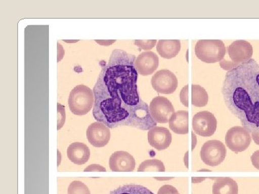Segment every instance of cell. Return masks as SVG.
I'll return each mask as SVG.
<instances>
[{
	"label": "cell",
	"instance_id": "cell-26",
	"mask_svg": "<svg viewBox=\"0 0 259 194\" xmlns=\"http://www.w3.org/2000/svg\"><path fill=\"white\" fill-rule=\"evenodd\" d=\"M189 86L186 85L185 87L182 88L180 93V100L182 105H185V107H189Z\"/></svg>",
	"mask_w": 259,
	"mask_h": 194
},
{
	"label": "cell",
	"instance_id": "cell-10",
	"mask_svg": "<svg viewBox=\"0 0 259 194\" xmlns=\"http://www.w3.org/2000/svg\"><path fill=\"white\" fill-rule=\"evenodd\" d=\"M111 134L109 127L101 122H96L89 126L87 137L89 142L96 148L105 147L110 141Z\"/></svg>",
	"mask_w": 259,
	"mask_h": 194
},
{
	"label": "cell",
	"instance_id": "cell-28",
	"mask_svg": "<svg viewBox=\"0 0 259 194\" xmlns=\"http://www.w3.org/2000/svg\"><path fill=\"white\" fill-rule=\"evenodd\" d=\"M250 160H251V163L253 167L259 170V151H255L253 153L251 157H250Z\"/></svg>",
	"mask_w": 259,
	"mask_h": 194
},
{
	"label": "cell",
	"instance_id": "cell-6",
	"mask_svg": "<svg viewBox=\"0 0 259 194\" xmlns=\"http://www.w3.org/2000/svg\"><path fill=\"white\" fill-rule=\"evenodd\" d=\"M251 142L250 132L241 126H236L228 129L226 136V143L231 151L241 153L248 149Z\"/></svg>",
	"mask_w": 259,
	"mask_h": 194
},
{
	"label": "cell",
	"instance_id": "cell-16",
	"mask_svg": "<svg viewBox=\"0 0 259 194\" xmlns=\"http://www.w3.org/2000/svg\"><path fill=\"white\" fill-rule=\"evenodd\" d=\"M170 129L175 133L187 134L189 132V112L181 110L175 112L169 120Z\"/></svg>",
	"mask_w": 259,
	"mask_h": 194
},
{
	"label": "cell",
	"instance_id": "cell-30",
	"mask_svg": "<svg viewBox=\"0 0 259 194\" xmlns=\"http://www.w3.org/2000/svg\"><path fill=\"white\" fill-rule=\"evenodd\" d=\"M251 133L252 138H253L255 143L259 146V128L255 129Z\"/></svg>",
	"mask_w": 259,
	"mask_h": 194
},
{
	"label": "cell",
	"instance_id": "cell-7",
	"mask_svg": "<svg viewBox=\"0 0 259 194\" xmlns=\"http://www.w3.org/2000/svg\"><path fill=\"white\" fill-rule=\"evenodd\" d=\"M150 114L155 122L165 124L169 122L170 118L175 112L171 102L163 96L153 98L149 107Z\"/></svg>",
	"mask_w": 259,
	"mask_h": 194
},
{
	"label": "cell",
	"instance_id": "cell-32",
	"mask_svg": "<svg viewBox=\"0 0 259 194\" xmlns=\"http://www.w3.org/2000/svg\"><path fill=\"white\" fill-rule=\"evenodd\" d=\"M196 144H197V137L194 132H192V151H194Z\"/></svg>",
	"mask_w": 259,
	"mask_h": 194
},
{
	"label": "cell",
	"instance_id": "cell-4",
	"mask_svg": "<svg viewBox=\"0 0 259 194\" xmlns=\"http://www.w3.org/2000/svg\"><path fill=\"white\" fill-rule=\"evenodd\" d=\"M194 50L196 56L206 64L219 62L226 54L224 42L221 40H199Z\"/></svg>",
	"mask_w": 259,
	"mask_h": 194
},
{
	"label": "cell",
	"instance_id": "cell-24",
	"mask_svg": "<svg viewBox=\"0 0 259 194\" xmlns=\"http://www.w3.org/2000/svg\"><path fill=\"white\" fill-rule=\"evenodd\" d=\"M58 107V130L62 128L66 121V112H65V107L61 104H57Z\"/></svg>",
	"mask_w": 259,
	"mask_h": 194
},
{
	"label": "cell",
	"instance_id": "cell-29",
	"mask_svg": "<svg viewBox=\"0 0 259 194\" xmlns=\"http://www.w3.org/2000/svg\"><path fill=\"white\" fill-rule=\"evenodd\" d=\"M221 66L223 69L229 70L230 71V70L235 69L238 65L235 64V63L229 62V61L225 60L221 62Z\"/></svg>",
	"mask_w": 259,
	"mask_h": 194
},
{
	"label": "cell",
	"instance_id": "cell-13",
	"mask_svg": "<svg viewBox=\"0 0 259 194\" xmlns=\"http://www.w3.org/2000/svg\"><path fill=\"white\" fill-rule=\"evenodd\" d=\"M109 166L112 171L131 172L136 168V161L129 153L117 151L110 156Z\"/></svg>",
	"mask_w": 259,
	"mask_h": 194
},
{
	"label": "cell",
	"instance_id": "cell-9",
	"mask_svg": "<svg viewBox=\"0 0 259 194\" xmlns=\"http://www.w3.org/2000/svg\"><path fill=\"white\" fill-rule=\"evenodd\" d=\"M151 84L154 90L163 94H171L176 91L178 86V79L171 71L161 70L153 75Z\"/></svg>",
	"mask_w": 259,
	"mask_h": 194
},
{
	"label": "cell",
	"instance_id": "cell-20",
	"mask_svg": "<svg viewBox=\"0 0 259 194\" xmlns=\"http://www.w3.org/2000/svg\"><path fill=\"white\" fill-rule=\"evenodd\" d=\"M110 194H154L146 187L141 185H122L110 192Z\"/></svg>",
	"mask_w": 259,
	"mask_h": 194
},
{
	"label": "cell",
	"instance_id": "cell-17",
	"mask_svg": "<svg viewBox=\"0 0 259 194\" xmlns=\"http://www.w3.org/2000/svg\"><path fill=\"white\" fill-rule=\"evenodd\" d=\"M212 194H238V185L236 180L228 177L214 178Z\"/></svg>",
	"mask_w": 259,
	"mask_h": 194
},
{
	"label": "cell",
	"instance_id": "cell-33",
	"mask_svg": "<svg viewBox=\"0 0 259 194\" xmlns=\"http://www.w3.org/2000/svg\"><path fill=\"white\" fill-rule=\"evenodd\" d=\"M205 178H192V182L193 183H200L201 181L204 180Z\"/></svg>",
	"mask_w": 259,
	"mask_h": 194
},
{
	"label": "cell",
	"instance_id": "cell-5",
	"mask_svg": "<svg viewBox=\"0 0 259 194\" xmlns=\"http://www.w3.org/2000/svg\"><path fill=\"white\" fill-rule=\"evenodd\" d=\"M226 146L219 140H209L204 142L200 151L202 161L209 166L215 167L224 161L226 157Z\"/></svg>",
	"mask_w": 259,
	"mask_h": 194
},
{
	"label": "cell",
	"instance_id": "cell-31",
	"mask_svg": "<svg viewBox=\"0 0 259 194\" xmlns=\"http://www.w3.org/2000/svg\"><path fill=\"white\" fill-rule=\"evenodd\" d=\"M116 40H95V42H97V43L100 44L101 45H105V46H109V45H112V43H114Z\"/></svg>",
	"mask_w": 259,
	"mask_h": 194
},
{
	"label": "cell",
	"instance_id": "cell-14",
	"mask_svg": "<svg viewBox=\"0 0 259 194\" xmlns=\"http://www.w3.org/2000/svg\"><path fill=\"white\" fill-rule=\"evenodd\" d=\"M148 140L150 146L161 151L169 147L171 143L172 136L168 129L155 127L148 130Z\"/></svg>",
	"mask_w": 259,
	"mask_h": 194
},
{
	"label": "cell",
	"instance_id": "cell-23",
	"mask_svg": "<svg viewBox=\"0 0 259 194\" xmlns=\"http://www.w3.org/2000/svg\"><path fill=\"white\" fill-rule=\"evenodd\" d=\"M156 40H136L135 45L144 51H150L156 45Z\"/></svg>",
	"mask_w": 259,
	"mask_h": 194
},
{
	"label": "cell",
	"instance_id": "cell-18",
	"mask_svg": "<svg viewBox=\"0 0 259 194\" xmlns=\"http://www.w3.org/2000/svg\"><path fill=\"white\" fill-rule=\"evenodd\" d=\"M158 54L163 59H171L176 57L181 50L180 40H160L156 46Z\"/></svg>",
	"mask_w": 259,
	"mask_h": 194
},
{
	"label": "cell",
	"instance_id": "cell-22",
	"mask_svg": "<svg viewBox=\"0 0 259 194\" xmlns=\"http://www.w3.org/2000/svg\"><path fill=\"white\" fill-rule=\"evenodd\" d=\"M68 194H91L88 186L79 180H74L68 188Z\"/></svg>",
	"mask_w": 259,
	"mask_h": 194
},
{
	"label": "cell",
	"instance_id": "cell-35",
	"mask_svg": "<svg viewBox=\"0 0 259 194\" xmlns=\"http://www.w3.org/2000/svg\"><path fill=\"white\" fill-rule=\"evenodd\" d=\"M185 161H186V166H187V168H188V152L186 153Z\"/></svg>",
	"mask_w": 259,
	"mask_h": 194
},
{
	"label": "cell",
	"instance_id": "cell-25",
	"mask_svg": "<svg viewBox=\"0 0 259 194\" xmlns=\"http://www.w3.org/2000/svg\"><path fill=\"white\" fill-rule=\"evenodd\" d=\"M157 194H180L175 187L171 185H163L158 190Z\"/></svg>",
	"mask_w": 259,
	"mask_h": 194
},
{
	"label": "cell",
	"instance_id": "cell-34",
	"mask_svg": "<svg viewBox=\"0 0 259 194\" xmlns=\"http://www.w3.org/2000/svg\"><path fill=\"white\" fill-rule=\"evenodd\" d=\"M155 179L158 180H171L172 178H174L173 177H171V178H157V177H155Z\"/></svg>",
	"mask_w": 259,
	"mask_h": 194
},
{
	"label": "cell",
	"instance_id": "cell-1",
	"mask_svg": "<svg viewBox=\"0 0 259 194\" xmlns=\"http://www.w3.org/2000/svg\"><path fill=\"white\" fill-rule=\"evenodd\" d=\"M136 59V56L125 51H112L93 88L94 118L110 129L130 126L150 130L157 125L149 107L140 98Z\"/></svg>",
	"mask_w": 259,
	"mask_h": 194
},
{
	"label": "cell",
	"instance_id": "cell-2",
	"mask_svg": "<svg viewBox=\"0 0 259 194\" xmlns=\"http://www.w3.org/2000/svg\"><path fill=\"white\" fill-rule=\"evenodd\" d=\"M222 93L228 110L249 132L259 128V64L250 59L227 72Z\"/></svg>",
	"mask_w": 259,
	"mask_h": 194
},
{
	"label": "cell",
	"instance_id": "cell-11",
	"mask_svg": "<svg viewBox=\"0 0 259 194\" xmlns=\"http://www.w3.org/2000/svg\"><path fill=\"white\" fill-rule=\"evenodd\" d=\"M253 47L249 42L239 40L232 42L228 47L229 57L235 64H244L251 59L253 56Z\"/></svg>",
	"mask_w": 259,
	"mask_h": 194
},
{
	"label": "cell",
	"instance_id": "cell-15",
	"mask_svg": "<svg viewBox=\"0 0 259 194\" xmlns=\"http://www.w3.org/2000/svg\"><path fill=\"white\" fill-rule=\"evenodd\" d=\"M68 158L76 165L88 163L90 158V150L87 144L81 142H73L67 149Z\"/></svg>",
	"mask_w": 259,
	"mask_h": 194
},
{
	"label": "cell",
	"instance_id": "cell-12",
	"mask_svg": "<svg viewBox=\"0 0 259 194\" xmlns=\"http://www.w3.org/2000/svg\"><path fill=\"white\" fill-rule=\"evenodd\" d=\"M159 59L157 55L152 51L142 53L136 58L135 67L139 74L149 76L158 69Z\"/></svg>",
	"mask_w": 259,
	"mask_h": 194
},
{
	"label": "cell",
	"instance_id": "cell-19",
	"mask_svg": "<svg viewBox=\"0 0 259 194\" xmlns=\"http://www.w3.org/2000/svg\"><path fill=\"white\" fill-rule=\"evenodd\" d=\"M192 104L197 107H205L208 104V93L199 85L192 84Z\"/></svg>",
	"mask_w": 259,
	"mask_h": 194
},
{
	"label": "cell",
	"instance_id": "cell-27",
	"mask_svg": "<svg viewBox=\"0 0 259 194\" xmlns=\"http://www.w3.org/2000/svg\"><path fill=\"white\" fill-rule=\"evenodd\" d=\"M84 171H106V168H104L100 165L98 164H93L89 166L88 168H85Z\"/></svg>",
	"mask_w": 259,
	"mask_h": 194
},
{
	"label": "cell",
	"instance_id": "cell-8",
	"mask_svg": "<svg viewBox=\"0 0 259 194\" xmlns=\"http://www.w3.org/2000/svg\"><path fill=\"white\" fill-rule=\"evenodd\" d=\"M192 128L196 134L202 137H210L217 129V120L211 112H199L192 119Z\"/></svg>",
	"mask_w": 259,
	"mask_h": 194
},
{
	"label": "cell",
	"instance_id": "cell-3",
	"mask_svg": "<svg viewBox=\"0 0 259 194\" xmlns=\"http://www.w3.org/2000/svg\"><path fill=\"white\" fill-rule=\"evenodd\" d=\"M95 95L93 90L85 85H78L71 90L68 104L70 110L75 115H87L93 108Z\"/></svg>",
	"mask_w": 259,
	"mask_h": 194
},
{
	"label": "cell",
	"instance_id": "cell-21",
	"mask_svg": "<svg viewBox=\"0 0 259 194\" xmlns=\"http://www.w3.org/2000/svg\"><path fill=\"white\" fill-rule=\"evenodd\" d=\"M138 171H165L163 162L157 159L146 160L140 165Z\"/></svg>",
	"mask_w": 259,
	"mask_h": 194
}]
</instances>
